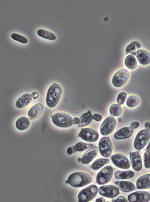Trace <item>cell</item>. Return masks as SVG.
<instances>
[{
  "label": "cell",
  "instance_id": "13",
  "mask_svg": "<svg viewBox=\"0 0 150 202\" xmlns=\"http://www.w3.org/2000/svg\"><path fill=\"white\" fill-rule=\"evenodd\" d=\"M128 200L130 202H147L150 200V194L145 191H138L129 194Z\"/></svg>",
  "mask_w": 150,
  "mask_h": 202
},
{
  "label": "cell",
  "instance_id": "35",
  "mask_svg": "<svg viewBox=\"0 0 150 202\" xmlns=\"http://www.w3.org/2000/svg\"><path fill=\"white\" fill-rule=\"evenodd\" d=\"M112 202H127L128 201L124 197L120 196L118 197L112 199Z\"/></svg>",
  "mask_w": 150,
  "mask_h": 202
},
{
  "label": "cell",
  "instance_id": "14",
  "mask_svg": "<svg viewBox=\"0 0 150 202\" xmlns=\"http://www.w3.org/2000/svg\"><path fill=\"white\" fill-rule=\"evenodd\" d=\"M135 55L141 65L146 66L150 64V53L147 51L139 49L137 51Z\"/></svg>",
  "mask_w": 150,
  "mask_h": 202
},
{
  "label": "cell",
  "instance_id": "18",
  "mask_svg": "<svg viewBox=\"0 0 150 202\" xmlns=\"http://www.w3.org/2000/svg\"><path fill=\"white\" fill-rule=\"evenodd\" d=\"M130 160L132 167L136 171L141 170L142 167V161L140 154L137 152H134L130 155Z\"/></svg>",
  "mask_w": 150,
  "mask_h": 202
},
{
  "label": "cell",
  "instance_id": "41",
  "mask_svg": "<svg viewBox=\"0 0 150 202\" xmlns=\"http://www.w3.org/2000/svg\"><path fill=\"white\" fill-rule=\"evenodd\" d=\"M146 129L149 131L150 129V122H147L144 125Z\"/></svg>",
  "mask_w": 150,
  "mask_h": 202
},
{
  "label": "cell",
  "instance_id": "6",
  "mask_svg": "<svg viewBox=\"0 0 150 202\" xmlns=\"http://www.w3.org/2000/svg\"><path fill=\"white\" fill-rule=\"evenodd\" d=\"M150 139V132L146 129H142L137 134L134 142V147L137 150L143 149Z\"/></svg>",
  "mask_w": 150,
  "mask_h": 202
},
{
  "label": "cell",
  "instance_id": "24",
  "mask_svg": "<svg viewBox=\"0 0 150 202\" xmlns=\"http://www.w3.org/2000/svg\"><path fill=\"white\" fill-rule=\"evenodd\" d=\"M93 119V115L91 111L83 114L80 118V121L78 126L80 127L87 126L91 123Z\"/></svg>",
  "mask_w": 150,
  "mask_h": 202
},
{
  "label": "cell",
  "instance_id": "32",
  "mask_svg": "<svg viewBox=\"0 0 150 202\" xmlns=\"http://www.w3.org/2000/svg\"><path fill=\"white\" fill-rule=\"evenodd\" d=\"M11 36L14 40L22 43H26L28 42V40L26 37L16 33H12Z\"/></svg>",
  "mask_w": 150,
  "mask_h": 202
},
{
  "label": "cell",
  "instance_id": "40",
  "mask_svg": "<svg viewBox=\"0 0 150 202\" xmlns=\"http://www.w3.org/2000/svg\"><path fill=\"white\" fill-rule=\"evenodd\" d=\"M80 121V119L77 117H75L73 119V123L75 124H78Z\"/></svg>",
  "mask_w": 150,
  "mask_h": 202
},
{
  "label": "cell",
  "instance_id": "7",
  "mask_svg": "<svg viewBox=\"0 0 150 202\" xmlns=\"http://www.w3.org/2000/svg\"><path fill=\"white\" fill-rule=\"evenodd\" d=\"M113 172V169L110 166H107L101 169L96 176V181L99 185H104L111 180Z\"/></svg>",
  "mask_w": 150,
  "mask_h": 202
},
{
  "label": "cell",
  "instance_id": "4",
  "mask_svg": "<svg viewBox=\"0 0 150 202\" xmlns=\"http://www.w3.org/2000/svg\"><path fill=\"white\" fill-rule=\"evenodd\" d=\"M131 76L130 72L125 68L118 70L114 74L112 80L113 85L117 88L124 86L128 82Z\"/></svg>",
  "mask_w": 150,
  "mask_h": 202
},
{
  "label": "cell",
  "instance_id": "23",
  "mask_svg": "<svg viewBox=\"0 0 150 202\" xmlns=\"http://www.w3.org/2000/svg\"><path fill=\"white\" fill-rule=\"evenodd\" d=\"M141 102V100L138 96L134 95H129L126 101V105L129 108H134L138 106Z\"/></svg>",
  "mask_w": 150,
  "mask_h": 202
},
{
  "label": "cell",
  "instance_id": "10",
  "mask_svg": "<svg viewBox=\"0 0 150 202\" xmlns=\"http://www.w3.org/2000/svg\"><path fill=\"white\" fill-rule=\"evenodd\" d=\"M78 136L83 140L90 142L96 141L99 136L98 133L96 130L89 127L81 129Z\"/></svg>",
  "mask_w": 150,
  "mask_h": 202
},
{
  "label": "cell",
  "instance_id": "9",
  "mask_svg": "<svg viewBox=\"0 0 150 202\" xmlns=\"http://www.w3.org/2000/svg\"><path fill=\"white\" fill-rule=\"evenodd\" d=\"M117 121L112 116L108 117L105 118L101 124L100 132L103 136H107L112 133L115 128Z\"/></svg>",
  "mask_w": 150,
  "mask_h": 202
},
{
  "label": "cell",
  "instance_id": "17",
  "mask_svg": "<svg viewBox=\"0 0 150 202\" xmlns=\"http://www.w3.org/2000/svg\"><path fill=\"white\" fill-rule=\"evenodd\" d=\"M33 97L29 93L24 94L19 97L15 103L16 107L18 109L23 108L28 105L32 102Z\"/></svg>",
  "mask_w": 150,
  "mask_h": 202
},
{
  "label": "cell",
  "instance_id": "39",
  "mask_svg": "<svg viewBox=\"0 0 150 202\" xmlns=\"http://www.w3.org/2000/svg\"><path fill=\"white\" fill-rule=\"evenodd\" d=\"M33 98L34 99H36L39 96V94L38 92L35 91L33 92L31 94Z\"/></svg>",
  "mask_w": 150,
  "mask_h": 202
},
{
  "label": "cell",
  "instance_id": "19",
  "mask_svg": "<svg viewBox=\"0 0 150 202\" xmlns=\"http://www.w3.org/2000/svg\"><path fill=\"white\" fill-rule=\"evenodd\" d=\"M134 130L131 127H124L119 129L115 133L114 137L117 139H126L131 136Z\"/></svg>",
  "mask_w": 150,
  "mask_h": 202
},
{
  "label": "cell",
  "instance_id": "37",
  "mask_svg": "<svg viewBox=\"0 0 150 202\" xmlns=\"http://www.w3.org/2000/svg\"><path fill=\"white\" fill-rule=\"evenodd\" d=\"M140 125L139 123L137 121L132 122L130 124V127L134 129H136L139 127Z\"/></svg>",
  "mask_w": 150,
  "mask_h": 202
},
{
  "label": "cell",
  "instance_id": "26",
  "mask_svg": "<svg viewBox=\"0 0 150 202\" xmlns=\"http://www.w3.org/2000/svg\"><path fill=\"white\" fill-rule=\"evenodd\" d=\"M141 48V45L137 41H134L130 43L126 48L125 51L127 54L135 55L137 50Z\"/></svg>",
  "mask_w": 150,
  "mask_h": 202
},
{
  "label": "cell",
  "instance_id": "11",
  "mask_svg": "<svg viewBox=\"0 0 150 202\" xmlns=\"http://www.w3.org/2000/svg\"><path fill=\"white\" fill-rule=\"evenodd\" d=\"M98 191L100 195L108 198L115 197L120 193L118 188L112 185H104L100 186Z\"/></svg>",
  "mask_w": 150,
  "mask_h": 202
},
{
  "label": "cell",
  "instance_id": "27",
  "mask_svg": "<svg viewBox=\"0 0 150 202\" xmlns=\"http://www.w3.org/2000/svg\"><path fill=\"white\" fill-rule=\"evenodd\" d=\"M123 110V108L121 105L118 103L112 104L109 109V112L111 115L115 117L120 116L122 113Z\"/></svg>",
  "mask_w": 150,
  "mask_h": 202
},
{
  "label": "cell",
  "instance_id": "3",
  "mask_svg": "<svg viewBox=\"0 0 150 202\" xmlns=\"http://www.w3.org/2000/svg\"><path fill=\"white\" fill-rule=\"evenodd\" d=\"M52 121L56 126L62 128L71 127L73 125V119L69 114L63 112H58L52 117Z\"/></svg>",
  "mask_w": 150,
  "mask_h": 202
},
{
  "label": "cell",
  "instance_id": "33",
  "mask_svg": "<svg viewBox=\"0 0 150 202\" xmlns=\"http://www.w3.org/2000/svg\"><path fill=\"white\" fill-rule=\"evenodd\" d=\"M144 166L148 169L150 168V150H147L144 154Z\"/></svg>",
  "mask_w": 150,
  "mask_h": 202
},
{
  "label": "cell",
  "instance_id": "22",
  "mask_svg": "<svg viewBox=\"0 0 150 202\" xmlns=\"http://www.w3.org/2000/svg\"><path fill=\"white\" fill-rule=\"evenodd\" d=\"M125 63L126 67L131 70H135L138 66L137 59L132 55H129L126 57Z\"/></svg>",
  "mask_w": 150,
  "mask_h": 202
},
{
  "label": "cell",
  "instance_id": "43",
  "mask_svg": "<svg viewBox=\"0 0 150 202\" xmlns=\"http://www.w3.org/2000/svg\"><path fill=\"white\" fill-rule=\"evenodd\" d=\"M147 150H150V142L146 148Z\"/></svg>",
  "mask_w": 150,
  "mask_h": 202
},
{
  "label": "cell",
  "instance_id": "20",
  "mask_svg": "<svg viewBox=\"0 0 150 202\" xmlns=\"http://www.w3.org/2000/svg\"><path fill=\"white\" fill-rule=\"evenodd\" d=\"M136 186L138 189H144L150 188V174L143 175L137 180Z\"/></svg>",
  "mask_w": 150,
  "mask_h": 202
},
{
  "label": "cell",
  "instance_id": "8",
  "mask_svg": "<svg viewBox=\"0 0 150 202\" xmlns=\"http://www.w3.org/2000/svg\"><path fill=\"white\" fill-rule=\"evenodd\" d=\"M99 150L103 157L108 158L111 155L113 149V144L108 137H103L100 139L98 144Z\"/></svg>",
  "mask_w": 150,
  "mask_h": 202
},
{
  "label": "cell",
  "instance_id": "36",
  "mask_svg": "<svg viewBox=\"0 0 150 202\" xmlns=\"http://www.w3.org/2000/svg\"><path fill=\"white\" fill-rule=\"evenodd\" d=\"M93 119L97 122H100L102 119V116L98 114H95L93 116Z\"/></svg>",
  "mask_w": 150,
  "mask_h": 202
},
{
  "label": "cell",
  "instance_id": "1",
  "mask_svg": "<svg viewBox=\"0 0 150 202\" xmlns=\"http://www.w3.org/2000/svg\"><path fill=\"white\" fill-rule=\"evenodd\" d=\"M62 88L59 84L54 83L49 88L46 95V103L50 108L55 107L59 102L62 95Z\"/></svg>",
  "mask_w": 150,
  "mask_h": 202
},
{
  "label": "cell",
  "instance_id": "30",
  "mask_svg": "<svg viewBox=\"0 0 150 202\" xmlns=\"http://www.w3.org/2000/svg\"><path fill=\"white\" fill-rule=\"evenodd\" d=\"M37 33L39 36L47 39L53 40L56 38V36L53 33L45 29L38 30Z\"/></svg>",
  "mask_w": 150,
  "mask_h": 202
},
{
  "label": "cell",
  "instance_id": "2",
  "mask_svg": "<svg viewBox=\"0 0 150 202\" xmlns=\"http://www.w3.org/2000/svg\"><path fill=\"white\" fill-rule=\"evenodd\" d=\"M92 180L91 176L88 173L77 172L72 173L69 176L67 182L72 187L80 188L88 185Z\"/></svg>",
  "mask_w": 150,
  "mask_h": 202
},
{
  "label": "cell",
  "instance_id": "21",
  "mask_svg": "<svg viewBox=\"0 0 150 202\" xmlns=\"http://www.w3.org/2000/svg\"><path fill=\"white\" fill-rule=\"evenodd\" d=\"M30 124V121L29 118L25 116H22L17 120L15 126L18 130L23 131L26 130L29 127Z\"/></svg>",
  "mask_w": 150,
  "mask_h": 202
},
{
  "label": "cell",
  "instance_id": "12",
  "mask_svg": "<svg viewBox=\"0 0 150 202\" xmlns=\"http://www.w3.org/2000/svg\"><path fill=\"white\" fill-rule=\"evenodd\" d=\"M111 159L113 164L119 168L126 169L129 168L130 166L129 161L123 154L117 153L112 156Z\"/></svg>",
  "mask_w": 150,
  "mask_h": 202
},
{
  "label": "cell",
  "instance_id": "42",
  "mask_svg": "<svg viewBox=\"0 0 150 202\" xmlns=\"http://www.w3.org/2000/svg\"><path fill=\"white\" fill-rule=\"evenodd\" d=\"M96 202H103L105 201V199L103 198L100 197L97 198L96 201Z\"/></svg>",
  "mask_w": 150,
  "mask_h": 202
},
{
  "label": "cell",
  "instance_id": "31",
  "mask_svg": "<svg viewBox=\"0 0 150 202\" xmlns=\"http://www.w3.org/2000/svg\"><path fill=\"white\" fill-rule=\"evenodd\" d=\"M93 145V144H92L79 142L77 143L74 147L75 151L82 152L91 147Z\"/></svg>",
  "mask_w": 150,
  "mask_h": 202
},
{
  "label": "cell",
  "instance_id": "38",
  "mask_svg": "<svg viewBox=\"0 0 150 202\" xmlns=\"http://www.w3.org/2000/svg\"><path fill=\"white\" fill-rule=\"evenodd\" d=\"M75 151L74 147H69L67 150V154L69 155L72 154Z\"/></svg>",
  "mask_w": 150,
  "mask_h": 202
},
{
  "label": "cell",
  "instance_id": "25",
  "mask_svg": "<svg viewBox=\"0 0 150 202\" xmlns=\"http://www.w3.org/2000/svg\"><path fill=\"white\" fill-rule=\"evenodd\" d=\"M116 184L123 191L130 192L134 190L135 187L132 183L126 181H117Z\"/></svg>",
  "mask_w": 150,
  "mask_h": 202
},
{
  "label": "cell",
  "instance_id": "16",
  "mask_svg": "<svg viewBox=\"0 0 150 202\" xmlns=\"http://www.w3.org/2000/svg\"><path fill=\"white\" fill-rule=\"evenodd\" d=\"M44 109L43 104L40 103H36L29 110L28 115L30 119H34L38 118L42 114Z\"/></svg>",
  "mask_w": 150,
  "mask_h": 202
},
{
  "label": "cell",
  "instance_id": "5",
  "mask_svg": "<svg viewBox=\"0 0 150 202\" xmlns=\"http://www.w3.org/2000/svg\"><path fill=\"white\" fill-rule=\"evenodd\" d=\"M98 191V187L92 184L81 191L78 196L79 201L86 202L90 201L96 196Z\"/></svg>",
  "mask_w": 150,
  "mask_h": 202
},
{
  "label": "cell",
  "instance_id": "29",
  "mask_svg": "<svg viewBox=\"0 0 150 202\" xmlns=\"http://www.w3.org/2000/svg\"><path fill=\"white\" fill-rule=\"evenodd\" d=\"M116 178L119 179H126L132 178L134 175V173L132 171H117L114 173Z\"/></svg>",
  "mask_w": 150,
  "mask_h": 202
},
{
  "label": "cell",
  "instance_id": "34",
  "mask_svg": "<svg viewBox=\"0 0 150 202\" xmlns=\"http://www.w3.org/2000/svg\"><path fill=\"white\" fill-rule=\"evenodd\" d=\"M127 97V93L124 92L120 93L118 95L117 101L119 104L122 105L124 104Z\"/></svg>",
  "mask_w": 150,
  "mask_h": 202
},
{
  "label": "cell",
  "instance_id": "15",
  "mask_svg": "<svg viewBox=\"0 0 150 202\" xmlns=\"http://www.w3.org/2000/svg\"><path fill=\"white\" fill-rule=\"evenodd\" d=\"M98 152V148L95 146H92L87 150L83 154L81 159V162L88 164L96 157Z\"/></svg>",
  "mask_w": 150,
  "mask_h": 202
},
{
  "label": "cell",
  "instance_id": "28",
  "mask_svg": "<svg viewBox=\"0 0 150 202\" xmlns=\"http://www.w3.org/2000/svg\"><path fill=\"white\" fill-rule=\"evenodd\" d=\"M109 161V159H108L98 158L92 163L91 167L94 170H98L106 164H108Z\"/></svg>",
  "mask_w": 150,
  "mask_h": 202
}]
</instances>
